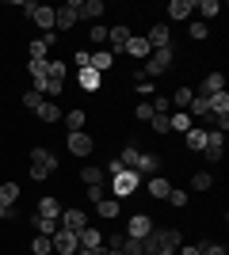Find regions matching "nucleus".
Returning a JSON list of instances; mask_svg holds the SVG:
<instances>
[{"label":"nucleus","mask_w":229,"mask_h":255,"mask_svg":"<svg viewBox=\"0 0 229 255\" xmlns=\"http://www.w3.org/2000/svg\"><path fill=\"white\" fill-rule=\"evenodd\" d=\"M138 187H142V175H138V171H134V168H126V171H122V175H115V179L107 183V194H111V198H119V202H122V198H130V194L138 191Z\"/></svg>","instance_id":"nucleus-1"},{"label":"nucleus","mask_w":229,"mask_h":255,"mask_svg":"<svg viewBox=\"0 0 229 255\" xmlns=\"http://www.w3.org/2000/svg\"><path fill=\"white\" fill-rule=\"evenodd\" d=\"M34 217H50V221H57V217H61V202H57L54 194H46L42 202H38V213H34Z\"/></svg>","instance_id":"nucleus-14"},{"label":"nucleus","mask_w":229,"mask_h":255,"mask_svg":"<svg viewBox=\"0 0 229 255\" xmlns=\"http://www.w3.org/2000/svg\"><path fill=\"white\" fill-rule=\"evenodd\" d=\"M65 141H69L73 156H92V149H96V141L88 137V133H65Z\"/></svg>","instance_id":"nucleus-10"},{"label":"nucleus","mask_w":229,"mask_h":255,"mask_svg":"<svg viewBox=\"0 0 229 255\" xmlns=\"http://www.w3.org/2000/svg\"><path fill=\"white\" fill-rule=\"evenodd\" d=\"M23 107H27V111H38V107H42V96H38V92H27V96H23Z\"/></svg>","instance_id":"nucleus-43"},{"label":"nucleus","mask_w":229,"mask_h":255,"mask_svg":"<svg viewBox=\"0 0 229 255\" xmlns=\"http://www.w3.org/2000/svg\"><path fill=\"white\" fill-rule=\"evenodd\" d=\"M187 149H191V152L207 149V129H187Z\"/></svg>","instance_id":"nucleus-32"},{"label":"nucleus","mask_w":229,"mask_h":255,"mask_svg":"<svg viewBox=\"0 0 229 255\" xmlns=\"http://www.w3.org/2000/svg\"><path fill=\"white\" fill-rule=\"evenodd\" d=\"M191 99H195V92H191V88H176V96L168 99V103H172V111H187V107H191Z\"/></svg>","instance_id":"nucleus-29"},{"label":"nucleus","mask_w":229,"mask_h":255,"mask_svg":"<svg viewBox=\"0 0 229 255\" xmlns=\"http://www.w3.org/2000/svg\"><path fill=\"white\" fill-rule=\"evenodd\" d=\"M157 168H161V156H157V152H142V156H138V164H134V171H138V175H157Z\"/></svg>","instance_id":"nucleus-12"},{"label":"nucleus","mask_w":229,"mask_h":255,"mask_svg":"<svg viewBox=\"0 0 229 255\" xmlns=\"http://www.w3.org/2000/svg\"><path fill=\"white\" fill-rule=\"evenodd\" d=\"M88 61H92V53H88V50H76L73 53V65H76V69H88Z\"/></svg>","instance_id":"nucleus-47"},{"label":"nucleus","mask_w":229,"mask_h":255,"mask_svg":"<svg viewBox=\"0 0 229 255\" xmlns=\"http://www.w3.org/2000/svg\"><path fill=\"white\" fill-rule=\"evenodd\" d=\"M149 126H153V133H172V129H168V115H153Z\"/></svg>","instance_id":"nucleus-41"},{"label":"nucleus","mask_w":229,"mask_h":255,"mask_svg":"<svg viewBox=\"0 0 229 255\" xmlns=\"http://www.w3.org/2000/svg\"><path fill=\"white\" fill-rule=\"evenodd\" d=\"M199 255H226L222 244H199Z\"/></svg>","instance_id":"nucleus-48"},{"label":"nucleus","mask_w":229,"mask_h":255,"mask_svg":"<svg viewBox=\"0 0 229 255\" xmlns=\"http://www.w3.org/2000/svg\"><path fill=\"white\" fill-rule=\"evenodd\" d=\"M88 42H96V50H103V42H107V27H103V23H92V31H88Z\"/></svg>","instance_id":"nucleus-35"},{"label":"nucleus","mask_w":229,"mask_h":255,"mask_svg":"<svg viewBox=\"0 0 229 255\" xmlns=\"http://www.w3.org/2000/svg\"><path fill=\"white\" fill-rule=\"evenodd\" d=\"M107 255H122V252H107Z\"/></svg>","instance_id":"nucleus-55"},{"label":"nucleus","mask_w":229,"mask_h":255,"mask_svg":"<svg viewBox=\"0 0 229 255\" xmlns=\"http://www.w3.org/2000/svg\"><path fill=\"white\" fill-rule=\"evenodd\" d=\"M76 255H107V248H76Z\"/></svg>","instance_id":"nucleus-53"},{"label":"nucleus","mask_w":229,"mask_h":255,"mask_svg":"<svg viewBox=\"0 0 229 255\" xmlns=\"http://www.w3.org/2000/svg\"><path fill=\"white\" fill-rule=\"evenodd\" d=\"M96 213H99V217H107V221H115V217L122 213V202H119V198H111V194H103V198L96 202Z\"/></svg>","instance_id":"nucleus-11"},{"label":"nucleus","mask_w":229,"mask_h":255,"mask_svg":"<svg viewBox=\"0 0 229 255\" xmlns=\"http://www.w3.org/2000/svg\"><path fill=\"white\" fill-rule=\"evenodd\" d=\"M168 129L187 133V129H191V115H187V111H172V115H168Z\"/></svg>","instance_id":"nucleus-27"},{"label":"nucleus","mask_w":229,"mask_h":255,"mask_svg":"<svg viewBox=\"0 0 229 255\" xmlns=\"http://www.w3.org/2000/svg\"><path fill=\"white\" fill-rule=\"evenodd\" d=\"M153 229H157V225H153L149 213H134L130 221H126V236H130V240H145Z\"/></svg>","instance_id":"nucleus-5"},{"label":"nucleus","mask_w":229,"mask_h":255,"mask_svg":"<svg viewBox=\"0 0 229 255\" xmlns=\"http://www.w3.org/2000/svg\"><path fill=\"white\" fill-rule=\"evenodd\" d=\"M50 244H54V255H76L80 240H76V233H69V229H57V233L50 236Z\"/></svg>","instance_id":"nucleus-4"},{"label":"nucleus","mask_w":229,"mask_h":255,"mask_svg":"<svg viewBox=\"0 0 229 255\" xmlns=\"http://www.w3.org/2000/svg\"><path fill=\"white\" fill-rule=\"evenodd\" d=\"M103 194H107V187H88V202L96 206V202H99V198H103Z\"/></svg>","instance_id":"nucleus-50"},{"label":"nucleus","mask_w":229,"mask_h":255,"mask_svg":"<svg viewBox=\"0 0 229 255\" xmlns=\"http://www.w3.org/2000/svg\"><path fill=\"white\" fill-rule=\"evenodd\" d=\"M76 80H80V88H84V92H99V84H103V76H99L96 69H80V76H76Z\"/></svg>","instance_id":"nucleus-25"},{"label":"nucleus","mask_w":229,"mask_h":255,"mask_svg":"<svg viewBox=\"0 0 229 255\" xmlns=\"http://www.w3.org/2000/svg\"><path fill=\"white\" fill-rule=\"evenodd\" d=\"M134 118H138V122H149L153 118V103H138L134 107Z\"/></svg>","instance_id":"nucleus-44"},{"label":"nucleus","mask_w":229,"mask_h":255,"mask_svg":"<svg viewBox=\"0 0 229 255\" xmlns=\"http://www.w3.org/2000/svg\"><path fill=\"white\" fill-rule=\"evenodd\" d=\"M187 34L195 38V42H207V34H210V27L207 23H199V19H191V27H187Z\"/></svg>","instance_id":"nucleus-38"},{"label":"nucleus","mask_w":229,"mask_h":255,"mask_svg":"<svg viewBox=\"0 0 229 255\" xmlns=\"http://www.w3.org/2000/svg\"><path fill=\"white\" fill-rule=\"evenodd\" d=\"M195 11V0H172L168 4V19H191Z\"/></svg>","instance_id":"nucleus-17"},{"label":"nucleus","mask_w":229,"mask_h":255,"mask_svg":"<svg viewBox=\"0 0 229 255\" xmlns=\"http://www.w3.org/2000/svg\"><path fill=\"white\" fill-rule=\"evenodd\" d=\"M27 73H31V84H34V92L42 96V88H46V61H27Z\"/></svg>","instance_id":"nucleus-13"},{"label":"nucleus","mask_w":229,"mask_h":255,"mask_svg":"<svg viewBox=\"0 0 229 255\" xmlns=\"http://www.w3.org/2000/svg\"><path fill=\"white\" fill-rule=\"evenodd\" d=\"M145 42H149V50H164V46H172V27H168V23H157V27H149Z\"/></svg>","instance_id":"nucleus-8"},{"label":"nucleus","mask_w":229,"mask_h":255,"mask_svg":"<svg viewBox=\"0 0 229 255\" xmlns=\"http://www.w3.org/2000/svg\"><path fill=\"white\" fill-rule=\"evenodd\" d=\"M31 164H38V168H46V171H54L57 168V156L50 149H31Z\"/></svg>","instance_id":"nucleus-21"},{"label":"nucleus","mask_w":229,"mask_h":255,"mask_svg":"<svg viewBox=\"0 0 229 255\" xmlns=\"http://www.w3.org/2000/svg\"><path fill=\"white\" fill-rule=\"evenodd\" d=\"M65 73H69V65L65 61H46V76H50V80H65Z\"/></svg>","instance_id":"nucleus-33"},{"label":"nucleus","mask_w":229,"mask_h":255,"mask_svg":"<svg viewBox=\"0 0 229 255\" xmlns=\"http://www.w3.org/2000/svg\"><path fill=\"white\" fill-rule=\"evenodd\" d=\"M195 11L203 15L199 23H207V19H218V15H222V4H218V0H199V4H195Z\"/></svg>","instance_id":"nucleus-23"},{"label":"nucleus","mask_w":229,"mask_h":255,"mask_svg":"<svg viewBox=\"0 0 229 255\" xmlns=\"http://www.w3.org/2000/svg\"><path fill=\"white\" fill-rule=\"evenodd\" d=\"M15 198H19V187L15 183H0V210H11Z\"/></svg>","instance_id":"nucleus-28"},{"label":"nucleus","mask_w":229,"mask_h":255,"mask_svg":"<svg viewBox=\"0 0 229 255\" xmlns=\"http://www.w3.org/2000/svg\"><path fill=\"white\" fill-rule=\"evenodd\" d=\"M218 92H226V73H207V80H203V96H218Z\"/></svg>","instance_id":"nucleus-20"},{"label":"nucleus","mask_w":229,"mask_h":255,"mask_svg":"<svg viewBox=\"0 0 229 255\" xmlns=\"http://www.w3.org/2000/svg\"><path fill=\"white\" fill-rule=\"evenodd\" d=\"M57 225H61V229H69V233H80V229L88 225V213H84V210H76V206H69V210H61Z\"/></svg>","instance_id":"nucleus-7"},{"label":"nucleus","mask_w":229,"mask_h":255,"mask_svg":"<svg viewBox=\"0 0 229 255\" xmlns=\"http://www.w3.org/2000/svg\"><path fill=\"white\" fill-rule=\"evenodd\" d=\"M99 15H103V0H80V19L99 23Z\"/></svg>","instance_id":"nucleus-22"},{"label":"nucleus","mask_w":229,"mask_h":255,"mask_svg":"<svg viewBox=\"0 0 229 255\" xmlns=\"http://www.w3.org/2000/svg\"><path fill=\"white\" fill-rule=\"evenodd\" d=\"M187 115L210 118V103H207V96H195V99H191V107H187Z\"/></svg>","instance_id":"nucleus-34"},{"label":"nucleus","mask_w":229,"mask_h":255,"mask_svg":"<svg viewBox=\"0 0 229 255\" xmlns=\"http://www.w3.org/2000/svg\"><path fill=\"white\" fill-rule=\"evenodd\" d=\"M76 240H80V248H103V236H99L96 225H84V229L76 233Z\"/></svg>","instance_id":"nucleus-15"},{"label":"nucleus","mask_w":229,"mask_h":255,"mask_svg":"<svg viewBox=\"0 0 229 255\" xmlns=\"http://www.w3.org/2000/svg\"><path fill=\"white\" fill-rule=\"evenodd\" d=\"M23 11H27V15H31L46 34L54 31V8H46V4H31V0H27V8H23Z\"/></svg>","instance_id":"nucleus-6"},{"label":"nucleus","mask_w":229,"mask_h":255,"mask_svg":"<svg viewBox=\"0 0 229 255\" xmlns=\"http://www.w3.org/2000/svg\"><path fill=\"white\" fill-rule=\"evenodd\" d=\"M61 118H65L69 133H80V129H84V122H88V115L80 111V107H73V111H69V115H61Z\"/></svg>","instance_id":"nucleus-26"},{"label":"nucleus","mask_w":229,"mask_h":255,"mask_svg":"<svg viewBox=\"0 0 229 255\" xmlns=\"http://www.w3.org/2000/svg\"><path fill=\"white\" fill-rule=\"evenodd\" d=\"M168 191H172V183L164 179V175H149V194L153 198H168Z\"/></svg>","instance_id":"nucleus-30"},{"label":"nucleus","mask_w":229,"mask_h":255,"mask_svg":"<svg viewBox=\"0 0 229 255\" xmlns=\"http://www.w3.org/2000/svg\"><path fill=\"white\" fill-rule=\"evenodd\" d=\"M46 175H50V171H46V168H38V164H31V179H34V183H42Z\"/></svg>","instance_id":"nucleus-52"},{"label":"nucleus","mask_w":229,"mask_h":255,"mask_svg":"<svg viewBox=\"0 0 229 255\" xmlns=\"http://www.w3.org/2000/svg\"><path fill=\"white\" fill-rule=\"evenodd\" d=\"M138 156H142V149H138V145H126V149H122V164H126V168H134V164H138Z\"/></svg>","instance_id":"nucleus-39"},{"label":"nucleus","mask_w":229,"mask_h":255,"mask_svg":"<svg viewBox=\"0 0 229 255\" xmlns=\"http://www.w3.org/2000/svg\"><path fill=\"white\" fill-rule=\"evenodd\" d=\"M80 19V0H69L65 8H54V31H73Z\"/></svg>","instance_id":"nucleus-2"},{"label":"nucleus","mask_w":229,"mask_h":255,"mask_svg":"<svg viewBox=\"0 0 229 255\" xmlns=\"http://www.w3.org/2000/svg\"><path fill=\"white\" fill-rule=\"evenodd\" d=\"M31 252H34V255H54V244H50V236H34V240H31Z\"/></svg>","instance_id":"nucleus-37"},{"label":"nucleus","mask_w":229,"mask_h":255,"mask_svg":"<svg viewBox=\"0 0 229 255\" xmlns=\"http://www.w3.org/2000/svg\"><path fill=\"white\" fill-rule=\"evenodd\" d=\"M153 92H157L153 80H138V96H153Z\"/></svg>","instance_id":"nucleus-51"},{"label":"nucleus","mask_w":229,"mask_h":255,"mask_svg":"<svg viewBox=\"0 0 229 255\" xmlns=\"http://www.w3.org/2000/svg\"><path fill=\"white\" fill-rule=\"evenodd\" d=\"M191 187H195V191H210V187H214V175H210V171H195V175H191Z\"/></svg>","instance_id":"nucleus-36"},{"label":"nucleus","mask_w":229,"mask_h":255,"mask_svg":"<svg viewBox=\"0 0 229 255\" xmlns=\"http://www.w3.org/2000/svg\"><path fill=\"white\" fill-rule=\"evenodd\" d=\"M34 115L42 118V122H61V107H57V103H46V99H42V107H38Z\"/></svg>","instance_id":"nucleus-31"},{"label":"nucleus","mask_w":229,"mask_h":255,"mask_svg":"<svg viewBox=\"0 0 229 255\" xmlns=\"http://www.w3.org/2000/svg\"><path fill=\"white\" fill-rule=\"evenodd\" d=\"M126 53H130V57H142V61H145V57H149V42H145V34H130V42H126Z\"/></svg>","instance_id":"nucleus-18"},{"label":"nucleus","mask_w":229,"mask_h":255,"mask_svg":"<svg viewBox=\"0 0 229 255\" xmlns=\"http://www.w3.org/2000/svg\"><path fill=\"white\" fill-rule=\"evenodd\" d=\"M222 149H226V145H207V149H203L207 164H218V160H222Z\"/></svg>","instance_id":"nucleus-45"},{"label":"nucleus","mask_w":229,"mask_h":255,"mask_svg":"<svg viewBox=\"0 0 229 255\" xmlns=\"http://www.w3.org/2000/svg\"><path fill=\"white\" fill-rule=\"evenodd\" d=\"M34 225H38V236H54L57 233V221H50V217H34Z\"/></svg>","instance_id":"nucleus-40"},{"label":"nucleus","mask_w":229,"mask_h":255,"mask_svg":"<svg viewBox=\"0 0 229 255\" xmlns=\"http://www.w3.org/2000/svg\"><path fill=\"white\" fill-rule=\"evenodd\" d=\"M149 240L157 244V252H176V248L184 244V233L180 229H153Z\"/></svg>","instance_id":"nucleus-3"},{"label":"nucleus","mask_w":229,"mask_h":255,"mask_svg":"<svg viewBox=\"0 0 229 255\" xmlns=\"http://www.w3.org/2000/svg\"><path fill=\"white\" fill-rule=\"evenodd\" d=\"M111 65H115V57H111V50H92V61H88V69H96L99 76L107 73Z\"/></svg>","instance_id":"nucleus-16"},{"label":"nucleus","mask_w":229,"mask_h":255,"mask_svg":"<svg viewBox=\"0 0 229 255\" xmlns=\"http://www.w3.org/2000/svg\"><path fill=\"white\" fill-rule=\"evenodd\" d=\"M157 255H176V252H157Z\"/></svg>","instance_id":"nucleus-54"},{"label":"nucleus","mask_w":229,"mask_h":255,"mask_svg":"<svg viewBox=\"0 0 229 255\" xmlns=\"http://www.w3.org/2000/svg\"><path fill=\"white\" fill-rule=\"evenodd\" d=\"M80 179H84L88 183V187H107V175H103V168H96V164H88V168L84 171H80Z\"/></svg>","instance_id":"nucleus-19"},{"label":"nucleus","mask_w":229,"mask_h":255,"mask_svg":"<svg viewBox=\"0 0 229 255\" xmlns=\"http://www.w3.org/2000/svg\"><path fill=\"white\" fill-rule=\"evenodd\" d=\"M168 202H172V206H180V210H184V206L191 202V198H187V191H176V187H172V191H168Z\"/></svg>","instance_id":"nucleus-46"},{"label":"nucleus","mask_w":229,"mask_h":255,"mask_svg":"<svg viewBox=\"0 0 229 255\" xmlns=\"http://www.w3.org/2000/svg\"><path fill=\"white\" fill-rule=\"evenodd\" d=\"M149 103H153V115H172V103H168V99H164V96L149 99Z\"/></svg>","instance_id":"nucleus-42"},{"label":"nucleus","mask_w":229,"mask_h":255,"mask_svg":"<svg viewBox=\"0 0 229 255\" xmlns=\"http://www.w3.org/2000/svg\"><path fill=\"white\" fill-rule=\"evenodd\" d=\"M107 42H111V57L126 53V42H130V27H107Z\"/></svg>","instance_id":"nucleus-9"},{"label":"nucleus","mask_w":229,"mask_h":255,"mask_svg":"<svg viewBox=\"0 0 229 255\" xmlns=\"http://www.w3.org/2000/svg\"><path fill=\"white\" fill-rule=\"evenodd\" d=\"M122 244H126V236H122V233H115V236L107 240V252H122Z\"/></svg>","instance_id":"nucleus-49"},{"label":"nucleus","mask_w":229,"mask_h":255,"mask_svg":"<svg viewBox=\"0 0 229 255\" xmlns=\"http://www.w3.org/2000/svg\"><path fill=\"white\" fill-rule=\"evenodd\" d=\"M207 103H210V115H214V118H226V115H229V96H226V92L207 96Z\"/></svg>","instance_id":"nucleus-24"}]
</instances>
